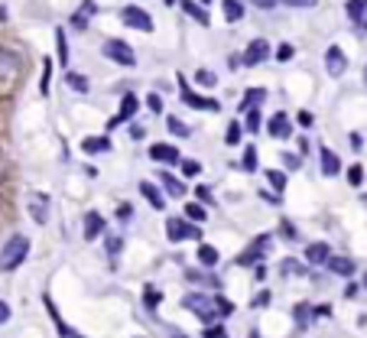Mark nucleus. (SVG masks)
<instances>
[{"label": "nucleus", "mask_w": 367, "mask_h": 338, "mask_svg": "<svg viewBox=\"0 0 367 338\" xmlns=\"http://www.w3.org/2000/svg\"><path fill=\"white\" fill-rule=\"evenodd\" d=\"M26 254H30V241H26L23 234L7 238V244L0 247V270H4V273H13V270L26 261Z\"/></svg>", "instance_id": "1"}, {"label": "nucleus", "mask_w": 367, "mask_h": 338, "mask_svg": "<svg viewBox=\"0 0 367 338\" xmlns=\"http://www.w3.org/2000/svg\"><path fill=\"white\" fill-rule=\"evenodd\" d=\"M182 306L189 309V312H195L205 325L214 322V315H218V309H214V300H208V296H202V293H189V296H182Z\"/></svg>", "instance_id": "2"}, {"label": "nucleus", "mask_w": 367, "mask_h": 338, "mask_svg": "<svg viewBox=\"0 0 367 338\" xmlns=\"http://www.w3.org/2000/svg\"><path fill=\"white\" fill-rule=\"evenodd\" d=\"M101 53H104L111 62H117V65H137V55H133V49L127 46V43H121V39H104Z\"/></svg>", "instance_id": "3"}, {"label": "nucleus", "mask_w": 367, "mask_h": 338, "mask_svg": "<svg viewBox=\"0 0 367 338\" xmlns=\"http://www.w3.org/2000/svg\"><path fill=\"white\" fill-rule=\"evenodd\" d=\"M166 238L169 241H199L202 231H199V224H189V222H182V218H169Z\"/></svg>", "instance_id": "4"}, {"label": "nucleus", "mask_w": 367, "mask_h": 338, "mask_svg": "<svg viewBox=\"0 0 367 338\" xmlns=\"http://www.w3.org/2000/svg\"><path fill=\"white\" fill-rule=\"evenodd\" d=\"M121 20H124V26H131V30L153 33V20H150V13L140 10V7H124L121 10Z\"/></svg>", "instance_id": "5"}, {"label": "nucleus", "mask_w": 367, "mask_h": 338, "mask_svg": "<svg viewBox=\"0 0 367 338\" xmlns=\"http://www.w3.org/2000/svg\"><path fill=\"white\" fill-rule=\"evenodd\" d=\"M179 98H182L189 108H195V111H218V108H221L214 98H202V94H195L189 84L182 82V78H179Z\"/></svg>", "instance_id": "6"}, {"label": "nucleus", "mask_w": 367, "mask_h": 338, "mask_svg": "<svg viewBox=\"0 0 367 338\" xmlns=\"http://www.w3.org/2000/svg\"><path fill=\"white\" fill-rule=\"evenodd\" d=\"M270 59V43L267 39H253L251 46H247V53L241 55V62H244V65H261V62H267Z\"/></svg>", "instance_id": "7"}, {"label": "nucleus", "mask_w": 367, "mask_h": 338, "mask_svg": "<svg viewBox=\"0 0 367 338\" xmlns=\"http://www.w3.org/2000/svg\"><path fill=\"white\" fill-rule=\"evenodd\" d=\"M137 108H140V98H137V94H124V98H121V111L111 117V124H107V127H121L124 121H131V117L137 114Z\"/></svg>", "instance_id": "8"}, {"label": "nucleus", "mask_w": 367, "mask_h": 338, "mask_svg": "<svg viewBox=\"0 0 367 338\" xmlns=\"http://www.w3.org/2000/svg\"><path fill=\"white\" fill-rule=\"evenodd\" d=\"M325 69H329V75H344L348 72V55L341 53L338 46H329V53H325Z\"/></svg>", "instance_id": "9"}, {"label": "nucleus", "mask_w": 367, "mask_h": 338, "mask_svg": "<svg viewBox=\"0 0 367 338\" xmlns=\"http://www.w3.org/2000/svg\"><path fill=\"white\" fill-rule=\"evenodd\" d=\"M30 215L36 224H46L49 222V195L43 192H33L30 195Z\"/></svg>", "instance_id": "10"}, {"label": "nucleus", "mask_w": 367, "mask_h": 338, "mask_svg": "<svg viewBox=\"0 0 367 338\" xmlns=\"http://www.w3.org/2000/svg\"><path fill=\"white\" fill-rule=\"evenodd\" d=\"M20 75V55L10 49H0V78H16Z\"/></svg>", "instance_id": "11"}, {"label": "nucleus", "mask_w": 367, "mask_h": 338, "mask_svg": "<svg viewBox=\"0 0 367 338\" xmlns=\"http://www.w3.org/2000/svg\"><path fill=\"white\" fill-rule=\"evenodd\" d=\"M150 160L172 166V163H179V150L172 143H156V146H150Z\"/></svg>", "instance_id": "12"}, {"label": "nucleus", "mask_w": 367, "mask_h": 338, "mask_svg": "<svg viewBox=\"0 0 367 338\" xmlns=\"http://www.w3.org/2000/svg\"><path fill=\"white\" fill-rule=\"evenodd\" d=\"M267 131H270V137H276V140H283V137H290V131H292V124H290V117L280 111V114H273L270 117V124H267Z\"/></svg>", "instance_id": "13"}, {"label": "nucleus", "mask_w": 367, "mask_h": 338, "mask_svg": "<svg viewBox=\"0 0 367 338\" xmlns=\"http://www.w3.org/2000/svg\"><path fill=\"white\" fill-rule=\"evenodd\" d=\"M46 309H49V315H53L55 329H59V338H82V335H78V332H72V325H69V322H65V319H62V315H59V309H55V302L49 300V296H46Z\"/></svg>", "instance_id": "14"}, {"label": "nucleus", "mask_w": 367, "mask_h": 338, "mask_svg": "<svg viewBox=\"0 0 367 338\" xmlns=\"http://www.w3.org/2000/svg\"><path fill=\"white\" fill-rule=\"evenodd\" d=\"M329 257H332V247L325 244V241H315V244H309V251H306V261L312 263H329Z\"/></svg>", "instance_id": "15"}, {"label": "nucleus", "mask_w": 367, "mask_h": 338, "mask_svg": "<svg viewBox=\"0 0 367 338\" xmlns=\"http://www.w3.org/2000/svg\"><path fill=\"white\" fill-rule=\"evenodd\" d=\"M101 231H104V218H101L98 212H88V215H84V241L101 238Z\"/></svg>", "instance_id": "16"}, {"label": "nucleus", "mask_w": 367, "mask_h": 338, "mask_svg": "<svg viewBox=\"0 0 367 338\" xmlns=\"http://www.w3.org/2000/svg\"><path fill=\"white\" fill-rule=\"evenodd\" d=\"M267 244H270V234L257 238L251 247H247V254H241V257H237V263H244V267H247V263H253L257 257H263V247H267Z\"/></svg>", "instance_id": "17"}, {"label": "nucleus", "mask_w": 367, "mask_h": 338, "mask_svg": "<svg viewBox=\"0 0 367 338\" xmlns=\"http://www.w3.org/2000/svg\"><path fill=\"white\" fill-rule=\"evenodd\" d=\"M94 0H84L82 4V10H75V13H72V26H75V30H88V20H92V13H94Z\"/></svg>", "instance_id": "18"}, {"label": "nucleus", "mask_w": 367, "mask_h": 338, "mask_svg": "<svg viewBox=\"0 0 367 338\" xmlns=\"http://www.w3.org/2000/svg\"><path fill=\"white\" fill-rule=\"evenodd\" d=\"M319 156H322V173H325V176H338V173H341V160L332 153L329 146H322Z\"/></svg>", "instance_id": "19"}, {"label": "nucleus", "mask_w": 367, "mask_h": 338, "mask_svg": "<svg viewBox=\"0 0 367 338\" xmlns=\"http://www.w3.org/2000/svg\"><path fill=\"white\" fill-rule=\"evenodd\" d=\"M82 150H84L88 156L107 153V150H111V140H107V137H84V140H82Z\"/></svg>", "instance_id": "20"}, {"label": "nucleus", "mask_w": 367, "mask_h": 338, "mask_svg": "<svg viewBox=\"0 0 367 338\" xmlns=\"http://www.w3.org/2000/svg\"><path fill=\"white\" fill-rule=\"evenodd\" d=\"M140 192H143V199L150 202V205H153L156 212H163V208H166V199H163V192L156 189L153 182H140Z\"/></svg>", "instance_id": "21"}, {"label": "nucleus", "mask_w": 367, "mask_h": 338, "mask_svg": "<svg viewBox=\"0 0 367 338\" xmlns=\"http://www.w3.org/2000/svg\"><path fill=\"white\" fill-rule=\"evenodd\" d=\"M160 182L166 185V192L172 195V199H185V185H182V179H176L172 173H160Z\"/></svg>", "instance_id": "22"}, {"label": "nucleus", "mask_w": 367, "mask_h": 338, "mask_svg": "<svg viewBox=\"0 0 367 338\" xmlns=\"http://www.w3.org/2000/svg\"><path fill=\"white\" fill-rule=\"evenodd\" d=\"M263 101H267V92H263V88H247V92H244V101H241V111L261 108Z\"/></svg>", "instance_id": "23"}, {"label": "nucleus", "mask_w": 367, "mask_h": 338, "mask_svg": "<svg viewBox=\"0 0 367 338\" xmlns=\"http://www.w3.org/2000/svg\"><path fill=\"white\" fill-rule=\"evenodd\" d=\"M329 270L338 277H351L354 273V261L351 257H329Z\"/></svg>", "instance_id": "24"}, {"label": "nucleus", "mask_w": 367, "mask_h": 338, "mask_svg": "<svg viewBox=\"0 0 367 338\" xmlns=\"http://www.w3.org/2000/svg\"><path fill=\"white\" fill-rule=\"evenodd\" d=\"M182 10L192 16V20H195V23H202V26L212 23V20H208V10H202L199 4H195V0H182Z\"/></svg>", "instance_id": "25"}, {"label": "nucleus", "mask_w": 367, "mask_h": 338, "mask_svg": "<svg viewBox=\"0 0 367 338\" xmlns=\"http://www.w3.org/2000/svg\"><path fill=\"white\" fill-rule=\"evenodd\" d=\"M241 16H244V4H241V0H224V20L237 23Z\"/></svg>", "instance_id": "26"}, {"label": "nucleus", "mask_w": 367, "mask_h": 338, "mask_svg": "<svg viewBox=\"0 0 367 338\" xmlns=\"http://www.w3.org/2000/svg\"><path fill=\"white\" fill-rule=\"evenodd\" d=\"M348 16H351L354 23H364V13H367V0H348Z\"/></svg>", "instance_id": "27"}, {"label": "nucleus", "mask_w": 367, "mask_h": 338, "mask_svg": "<svg viewBox=\"0 0 367 338\" xmlns=\"http://www.w3.org/2000/svg\"><path fill=\"white\" fill-rule=\"evenodd\" d=\"M199 261L205 263V267H214V263L221 261V254H218V247H212V244H202V247H199Z\"/></svg>", "instance_id": "28"}, {"label": "nucleus", "mask_w": 367, "mask_h": 338, "mask_svg": "<svg viewBox=\"0 0 367 338\" xmlns=\"http://www.w3.org/2000/svg\"><path fill=\"white\" fill-rule=\"evenodd\" d=\"M280 273H283V277H302V273H306V267H302L299 261H292V257H286V261L280 263Z\"/></svg>", "instance_id": "29"}, {"label": "nucleus", "mask_w": 367, "mask_h": 338, "mask_svg": "<svg viewBox=\"0 0 367 338\" xmlns=\"http://www.w3.org/2000/svg\"><path fill=\"white\" fill-rule=\"evenodd\" d=\"M292 315H296V325H299V329H306V325H309V315H312V306H309V302H299V306L292 309Z\"/></svg>", "instance_id": "30"}, {"label": "nucleus", "mask_w": 367, "mask_h": 338, "mask_svg": "<svg viewBox=\"0 0 367 338\" xmlns=\"http://www.w3.org/2000/svg\"><path fill=\"white\" fill-rule=\"evenodd\" d=\"M55 46H59V62L69 65V43H65V33L62 30H55Z\"/></svg>", "instance_id": "31"}, {"label": "nucleus", "mask_w": 367, "mask_h": 338, "mask_svg": "<svg viewBox=\"0 0 367 338\" xmlns=\"http://www.w3.org/2000/svg\"><path fill=\"white\" fill-rule=\"evenodd\" d=\"M267 179H270V185H273L276 192H286V176L280 173V169H267Z\"/></svg>", "instance_id": "32"}, {"label": "nucleus", "mask_w": 367, "mask_h": 338, "mask_svg": "<svg viewBox=\"0 0 367 338\" xmlns=\"http://www.w3.org/2000/svg\"><path fill=\"white\" fill-rule=\"evenodd\" d=\"M241 166H244L247 173H257V146H247V150H244V160H241Z\"/></svg>", "instance_id": "33"}, {"label": "nucleus", "mask_w": 367, "mask_h": 338, "mask_svg": "<svg viewBox=\"0 0 367 338\" xmlns=\"http://www.w3.org/2000/svg\"><path fill=\"white\" fill-rule=\"evenodd\" d=\"M261 121H263V117H261V108H251V111H247V124H244V127H247L251 133H257V131H261Z\"/></svg>", "instance_id": "34"}, {"label": "nucleus", "mask_w": 367, "mask_h": 338, "mask_svg": "<svg viewBox=\"0 0 367 338\" xmlns=\"http://www.w3.org/2000/svg\"><path fill=\"white\" fill-rule=\"evenodd\" d=\"M166 127H169V133H176V137H189V127H185L179 117H166Z\"/></svg>", "instance_id": "35"}, {"label": "nucleus", "mask_w": 367, "mask_h": 338, "mask_svg": "<svg viewBox=\"0 0 367 338\" xmlns=\"http://www.w3.org/2000/svg\"><path fill=\"white\" fill-rule=\"evenodd\" d=\"M195 82L205 84V88H214V84H218V75H214V72H208V69H199V72H195Z\"/></svg>", "instance_id": "36"}, {"label": "nucleus", "mask_w": 367, "mask_h": 338, "mask_svg": "<svg viewBox=\"0 0 367 338\" xmlns=\"http://www.w3.org/2000/svg\"><path fill=\"white\" fill-rule=\"evenodd\" d=\"M65 82H69V88H75V92H88V78H84V75L69 72V75H65Z\"/></svg>", "instance_id": "37"}, {"label": "nucleus", "mask_w": 367, "mask_h": 338, "mask_svg": "<svg viewBox=\"0 0 367 338\" xmlns=\"http://www.w3.org/2000/svg\"><path fill=\"white\" fill-rule=\"evenodd\" d=\"M49 75H53V59H43V82H39L43 94H49Z\"/></svg>", "instance_id": "38"}, {"label": "nucleus", "mask_w": 367, "mask_h": 338, "mask_svg": "<svg viewBox=\"0 0 367 338\" xmlns=\"http://www.w3.org/2000/svg\"><path fill=\"white\" fill-rule=\"evenodd\" d=\"M143 306L146 309H156V306H160V300H163V293L160 290H153V286H146V296H143Z\"/></svg>", "instance_id": "39"}, {"label": "nucleus", "mask_w": 367, "mask_h": 338, "mask_svg": "<svg viewBox=\"0 0 367 338\" xmlns=\"http://www.w3.org/2000/svg\"><path fill=\"white\" fill-rule=\"evenodd\" d=\"M212 300H214V309H218V315H231V312H234V306L224 300L221 293H218V296H212Z\"/></svg>", "instance_id": "40"}, {"label": "nucleus", "mask_w": 367, "mask_h": 338, "mask_svg": "<svg viewBox=\"0 0 367 338\" xmlns=\"http://www.w3.org/2000/svg\"><path fill=\"white\" fill-rule=\"evenodd\" d=\"M185 215H189L192 222H205V218H208V212H205V208H202V205H185Z\"/></svg>", "instance_id": "41"}, {"label": "nucleus", "mask_w": 367, "mask_h": 338, "mask_svg": "<svg viewBox=\"0 0 367 338\" xmlns=\"http://www.w3.org/2000/svg\"><path fill=\"white\" fill-rule=\"evenodd\" d=\"M185 280H192V283H212V286H218L212 277H205V273H199V270H185Z\"/></svg>", "instance_id": "42"}, {"label": "nucleus", "mask_w": 367, "mask_h": 338, "mask_svg": "<svg viewBox=\"0 0 367 338\" xmlns=\"http://www.w3.org/2000/svg\"><path fill=\"white\" fill-rule=\"evenodd\" d=\"M292 55H296V46H290V43H283V46L276 49V59H280V62H290Z\"/></svg>", "instance_id": "43"}, {"label": "nucleus", "mask_w": 367, "mask_h": 338, "mask_svg": "<svg viewBox=\"0 0 367 338\" xmlns=\"http://www.w3.org/2000/svg\"><path fill=\"white\" fill-rule=\"evenodd\" d=\"M202 166L195 160H182V176H199Z\"/></svg>", "instance_id": "44"}, {"label": "nucleus", "mask_w": 367, "mask_h": 338, "mask_svg": "<svg viewBox=\"0 0 367 338\" xmlns=\"http://www.w3.org/2000/svg\"><path fill=\"white\" fill-rule=\"evenodd\" d=\"M361 179H364V166H351V169H348V182H351V185H361Z\"/></svg>", "instance_id": "45"}, {"label": "nucleus", "mask_w": 367, "mask_h": 338, "mask_svg": "<svg viewBox=\"0 0 367 338\" xmlns=\"http://www.w3.org/2000/svg\"><path fill=\"white\" fill-rule=\"evenodd\" d=\"M224 140H228V143L234 146L237 140H241V124H231V127H228V133H224Z\"/></svg>", "instance_id": "46"}, {"label": "nucleus", "mask_w": 367, "mask_h": 338, "mask_svg": "<svg viewBox=\"0 0 367 338\" xmlns=\"http://www.w3.org/2000/svg\"><path fill=\"white\" fill-rule=\"evenodd\" d=\"M286 7H299V10H309V7H315L319 0H283Z\"/></svg>", "instance_id": "47"}, {"label": "nucleus", "mask_w": 367, "mask_h": 338, "mask_svg": "<svg viewBox=\"0 0 367 338\" xmlns=\"http://www.w3.org/2000/svg\"><path fill=\"white\" fill-rule=\"evenodd\" d=\"M146 108L153 111V114H160V111H163V98H160V94H150V98H146Z\"/></svg>", "instance_id": "48"}, {"label": "nucleus", "mask_w": 367, "mask_h": 338, "mask_svg": "<svg viewBox=\"0 0 367 338\" xmlns=\"http://www.w3.org/2000/svg\"><path fill=\"white\" fill-rule=\"evenodd\" d=\"M267 302H270V293L263 290V293H257V296H253L251 306H253V309H261V306H267Z\"/></svg>", "instance_id": "49"}, {"label": "nucleus", "mask_w": 367, "mask_h": 338, "mask_svg": "<svg viewBox=\"0 0 367 338\" xmlns=\"http://www.w3.org/2000/svg\"><path fill=\"white\" fill-rule=\"evenodd\" d=\"M296 121H299V127H312V121H315V117L309 114V111H299V114H296Z\"/></svg>", "instance_id": "50"}, {"label": "nucleus", "mask_w": 367, "mask_h": 338, "mask_svg": "<svg viewBox=\"0 0 367 338\" xmlns=\"http://www.w3.org/2000/svg\"><path fill=\"white\" fill-rule=\"evenodd\" d=\"M121 247H124L121 238H107V254H121Z\"/></svg>", "instance_id": "51"}, {"label": "nucleus", "mask_w": 367, "mask_h": 338, "mask_svg": "<svg viewBox=\"0 0 367 338\" xmlns=\"http://www.w3.org/2000/svg\"><path fill=\"white\" fill-rule=\"evenodd\" d=\"M280 234H283V238H296V228H292V224L290 222H283V224H280Z\"/></svg>", "instance_id": "52"}, {"label": "nucleus", "mask_w": 367, "mask_h": 338, "mask_svg": "<svg viewBox=\"0 0 367 338\" xmlns=\"http://www.w3.org/2000/svg\"><path fill=\"white\" fill-rule=\"evenodd\" d=\"M117 218H121V222H127V218H133V208H131V205H121V208H117Z\"/></svg>", "instance_id": "53"}, {"label": "nucleus", "mask_w": 367, "mask_h": 338, "mask_svg": "<svg viewBox=\"0 0 367 338\" xmlns=\"http://www.w3.org/2000/svg\"><path fill=\"white\" fill-rule=\"evenodd\" d=\"M205 338H224V329L221 325H212V329H205Z\"/></svg>", "instance_id": "54"}, {"label": "nucleus", "mask_w": 367, "mask_h": 338, "mask_svg": "<svg viewBox=\"0 0 367 338\" xmlns=\"http://www.w3.org/2000/svg\"><path fill=\"white\" fill-rule=\"evenodd\" d=\"M195 195H199L202 202H208V199H212V192H208V185H199V189H195Z\"/></svg>", "instance_id": "55"}, {"label": "nucleus", "mask_w": 367, "mask_h": 338, "mask_svg": "<svg viewBox=\"0 0 367 338\" xmlns=\"http://www.w3.org/2000/svg\"><path fill=\"white\" fill-rule=\"evenodd\" d=\"M7 319H10V306H7V302H0V325L7 322Z\"/></svg>", "instance_id": "56"}, {"label": "nucleus", "mask_w": 367, "mask_h": 338, "mask_svg": "<svg viewBox=\"0 0 367 338\" xmlns=\"http://www.w3.org/2000/svg\"><path fill=\"white\" fill-rule=\"evenodd\" d=\"M253 4H257V7H261V10H270V7H276L280 0H253Z\"/></svg>", "instance_id": "57"}, {"label": "nucleus", "mask_w": 367, "mask_h": 338, "mask_svg": "<svg viewBox=\"0 0 367 338\" xmlns=\"http://www.w3.org/2000/svg\"><path fill=\"white\" fill-rule=\"evenodd\" d=\"M261 199H267L270 205H280V199H276V192H261Z\"/></svg>", "instance_id": "58"}, {"label": "nucleus", "mask_w": 367, "mask_h": 338, "mask_svg": "<svg viewBox=\"0 0 367 338\" xmlns=\"http://www.w3.org/2000/svg\"><path fill=\"white\" fill-rule=\"evenodd\" d=\"M4 169H7V166H4V160H0V182H4Z\"/></svg>", "instance_id": "59"}, {"label": "nucleus", "mask_w": 367, "mask_h": 338, "mask_svg": "<svg viewBox=\"0 0 367 338\" xmlns=\"http://www.w3.org/2000/svg\"><path fill=\"white\" fill-rule=\"evenodd\" d=\"M0 20H7V10H4V7H0Z\"/></svg>", "instance_id": "60"}, {"label": "nucleus", "mask_w": 367, "mask_h": 338, "mask_svg": "<svg viewBox=\"0 0 367 338\" xmlns=\"http://www.w3.org/2000/svg\"><path fill=\"white\" fill-rule=\"evenodd\" d=\"M364 84H367V69H364Z\"/></svg>", "instance_id": "61"}, {"label": "nucleus", "mask_w": 367, "mask_h": 338, "mask_svg": "<svg viewBox=\"0 0 367 338\" xmlns=\"http://www.w3.org/2000/svg\"><path fill=\"white\" fill-rule=\"evenodd\" d=\"M166 4H176V0H166Z\"/></svg>", "instance_id": "62"}, {"label": "nucleus", "mask_w": 367, "mask_h": 338, "mask_svg": "<svg viewBox=\"0 0 367 338\" xmlns=\"http://www.w3.org/2000/svg\"><path fill=\"white\" fill-rule=\"evenodd\" d=\"M202 4H212V0H202Z\"/></svg>", "instance_id": "63"}, {"label": "nucleus", "mask_w": 367, "mask_h": 338, "mask_svg": "<svg viewBox=\"0 0 367 338\" xmlns=\"http://www.w3.org/2000/svg\"><path fill=\"white\" fill-rule=\"evenodd\" d=\"M364 286H367V280H364Z\"/></svg>", "instance_id": "64"}]
</instances>
